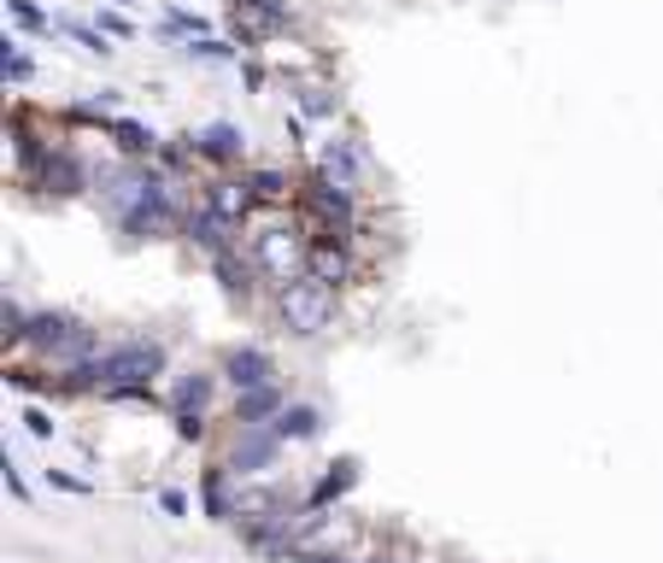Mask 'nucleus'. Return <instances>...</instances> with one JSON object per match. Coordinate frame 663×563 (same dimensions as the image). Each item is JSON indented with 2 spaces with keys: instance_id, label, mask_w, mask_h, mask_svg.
Here are the masks:
<instances>
[{
  "instance_id": "dca6fc26",
  "label": "nucleus",
  "mask_w": 663,
  "mask_h": 563,
  "mask_svg": "<svg viewBox=\"0 0 663 563\" xmlns=\"http://www.w3.org/2000/svg\"><path fill=\"white\" fill-rule=\"evenodd\" d=\"M66 30L77 36V48H89V53H112V48H107V30H89V24H77V18H71Z\"/></svg>"
},
{
  "instance_id": "412c9836",
  "label": "nucleus",
  "mask_w": 663,
  "mask_h": 563,
  "mask_svg": "<svg viewBox=\"0 0 663 563\" xmlns=\"http://www.w3.org/2000/svg\"><path fill=\"white\" fill-rule=\"evenodd\" d=\"M24 423H30L36 441H48V434H53V416H48V411H24Z\"/></svg>"
},
{
  "instance_id": "4468645a",
  "label": "nucleus",
  "mask_w": 663,
  "mask_h": 563,
  "mask_svg": "<svg viewBox=\"0 0 663 563\" xmlns=\"http://www.w3.org/2000/svg\"><path fill=\"white\" fill-rule=\"evenodd\" d=\"M205 511H212V516H230V487H223V470L205 475Z\"/></svg>"
},
{
  "instance_id": "aec40b11",
  "label": "nucleus",
  "mask_w": 663,
  "mask_h": 563,
  "mask_svg": "<svg viewBox=\"0 0 663 563\" xmlns=\"http://www.w3.org/2000/svg\"><path fill=\"white\" fill-rule=\"evenodd\" d=\"M253 194L277 200V194H282V177H277V171H259V177H253Z\"/></svg>"
},
{
  "instance_id": "f8f14e48",
  "label": "nucleus",
  "mask_w": 663,
  "mask_h": 563,
  "mask_svg": "<svg viewBox=\"0 0 663 563\" xmlns=\"http://www.w3.org/2000/svg\"><path fill=\"white\" fill-rule=\"evenodd\" d=\"M277 434H282V441H305V434H318V411L312 405H288L277 416Z\"/></svg>"
},
{
  "instance_id": "423d86ee",
  "label": "nucleus",
  "mask_w": 663,
  "mask_h": 563,
  "mask_svg": "<svg viewBox=\"0 0 663 563\" xmlns=\"http://www.w3.org/2000/svg\"><path fill=\"white\" fill-rule=\"evenodd\" d=\"M277 441H282V434L277 429H247L241 434V441H235V452H230V470L235 475H253V470H271V458H277Z\"/></svg>"
},
{
  "instance_id": "f03ea898",
  "label": "nucleus",
  "mask_w": 663,
  "mask_h": 563,
  "mask_svg": "<svg viewBox=\"0 0 663 563\" xmlns=\"http://www.w3.org/2000/svg\"><path fill=\"white\" fill-rule=\"evenodd\" d=\"M282 318H288V329H294V335H312V329H323V318H329L323 282H318V277L288 282V288H282Z\"/></svg>"
},
{
  "instance_id": "2eb2a0df",
  "label": "nucleus",
  "mask_w": 663,
  "mask_h": 563,
  "mask_svg": "<svg viewBox=\"0 0 663 563\" xmlns=\"http://www.w3.org/2000/svg\"><path fill=\"white\" fill-rule=\"evenodd\" d=\"M323 164H329V177H359V153L352 148H329Z\"/></svg>"
},
{
  "instance_id": "9d476101",
  "label": "nucleus",
  "mask_w": 663,
  "mask_h": 563,
  "mask_svg": "<svg viewBox=\"0 0 663 563\" xmlns=\"http://www.w3.org/2000/svg\"><path fill=\"white\" fill-rule=\"evenodd\" d=\"M312 200H318V212H323L329 223H335V235H346V218H352V200L341 194V188H335V182H318V194H312Z\"/></svg>"
},
{
  "instance_id": "7ed1b4c3",
  "label": "nucleus",
  "mask_w": 663,
  "mask_h": 563,
  "mask_svg": "<svg viewBox=\"0 0 663 563\" xmlns=\"http://www.w3.org/2000/svg\"><path fill=\"white\" fill-rule=\"evenodd\" d=\"M24 341L36 352H82L89 346V329H82L77 318H59V311H41V318L24 323Z\"/></svg>"
},
{
  "instance_id": "6ab92c4d",
  "label": "nucleus",
  "mask_w": 663,
  "mask_h": 563,
  "mask_svg": "<svg viewBox=\"0 0 663 563\" xmlns=\"http://www.w3.org/2000/svg\"><path fill=\"white\" fill-rule=\"evenodd\" d=\"M7 12L18 18V24H30V30H41V12L30 7V0H7Z\"/></svg>"
},
{
  "instance_id": "0eeeda50",
  "label": "nucleus",
  "mask_w": 663,
  "mask_h": 563,
  "mask_svg": "<svg viewBox=\"0 0 663 563\" xmlns=\"http://www.w3.org/2000/svg\"><path fill=\"white\" fill-rule=\"evenodd\" d=\"M282 411V393L271 388V382H264V388H253V393H241V405H235V416H241V423L247 429H259V423H271V416Z\"/></svg>"
},
{
  "instance_id": "6e6552de",
  "label": "nucleus",
  "mask_w": 663,
  "mask_h": 563,
  "mask_svg": "<svg viewBox=\"0 0 663 563\" xmlns=\"http://www.w3.org/2000/svg\"><path fill=\"white\" fill-rule=\"evenodd\" d=\"M36 177L48 182L53 194H77V188H82V171H77L71 159H59V153H53V159H41V164H36Z\"/></svg>"
},
{
  "instance_id": "f3484780",
  "label": "nucleus",
  "mask_w": 663,
  "mask_h": 563,
  "mask_svg": "<svg viewBox=\"0 0 663 563\" xmlns=\"http://www.w3.org/2000/svg\"><path fill=\"white\" fill-rule=\"evenodd\" d=\"M30 59H24V48H7V82H12V89H18V82H30Z\"/></svg>"
},
{
  "instance_id": "39448f33",
  "label": "nucleus",
  "mask_w": 663,
  "mask_h": 563,
  "mask_svg": "<svg viewBox=\"0 0 663 563\" xmlns=\"http://www.w3.org/2000/svg\"><path fill=\"white\" fill-rule=\"evenodd\" d=\"M223 382L241 388V393H253V388L271 382V359H264L259 346H230V352H223Z\"/></svg>"
},
{
  "instance_id": "1a4fd4ad",
  "label": "nucleus",
  "mask_w": 663,
  "mask_h": 563,
  "mask_svg": "<svg viewBox=\"0 0 663 563\" xmlns=\"http://www.w3.org/2000/svg\"><path fill=\"white\" fill-rule=\"evenodd\" d=\"M352 482H359V464H352V458H341V464H329V475L318 482V493H312V511L318 505H329V499H341Z\"/></svg>"
},
{
  "instance_id": "20e7f679",
  "label": "nucleus",
  "mask_w": 663,
  "mask_h": 563,
  "mask_svg": "<svg viewBox=\"0 0 663 563\" xmlns=\"http://www.w3.org/2000/svg\"><path fill=\"white\" fill-rule=\"evenodd\" d=\"M171 400H177V429H182V441H194V434L205 429L200 411H205V400H212V375H182Z\"/></svg>"
},
{
  "instance_id": "f257e3e1",
  "label": "nucleus",
  "mask_w": 663,
  "mask_h": 563,
  "mask_svg": "<svg viewBox=\"0 0 663 563\" xmlns=\"http://www.w3.org/2000/svg\"><path fill=\"white\" fill-rule=\"evenodd\" d=\"M164 370V352L153 341H130V346H112L107 359H100V382L107 388H141V382H153V375Z\"/></svg>"
},
{
  "instance_id": "9b49d317",
  "label": "nucleus",
  "mask_w": 663,
  "mask_h": 563,
  "mask_svg": "<svg viewBox=\"0 0 663 563\" xmlns=\"http://www.w3.org/2000/svg\"><path fill=\"white\" fill-rule=\"evenodd\" d=\"M200 153L235 159V153H241V130H235V123H212V130H200Z\"/></svg>"
},
{
  "instance_id": "5701e85b",
  "label": "nucleus",
  "mask_w": 663,
  "mask_h": 563,
  "mask_svg": "<svg viewBox=\"0 0 663 563\" xmlns=\"http://www.w3.org/2000/svg\"><path fill=\"white\" fill-rule=\"evenodd\" d=\"M100 30H107V36H130V18H118V12H107V18H100Z\"/></svg>"
},
{
  "instance_id": "4be33fe9",
  "label": "nucleus",
  "mask_w": 663,
  "mask_h": 563,
  "mask_svg": "<svg viewBox=\"0 0 663 563\" xmlns=\"http://www.w3.org/2000/svg\"><path fill=\"white\" fill-rule=\"evenodd\" d=\"M159 511H164V516H182V511H189V499H182L177 487H164V493H159Z\"/></svg>"
},
{
  "instance_id": "a211bd4d",
  "label": "nucleus",
  "mask_w": 663,
  "mask_h": 563,
  "mask_svg": "<svg viewBox=\"0 0 663 563\" xmlns=\"http://www.w3.org/2000/svg\"><path fill=\"white\" fill-rule=\"evenodd\" d=\"M118 141L130 153H141V148H148V130H141V123H118Z\"/></svg>"
},
{
  "instance_id": "ddd939ff",
  "label": "nucleus",
  "mask_w": 663,
  "mask_h": 563,
  "mask_svg": "<svg viewBox=\"0 0 663 563\" xmlns=\"http://www.w3.org/2000/svg\"><path fill=\"white\" fill-rule=\"evenodd\" d=\"M223 229H230V223H223V218H212V212H200V218H189V235L205 247V253H223V241H230V235H223Z\"/></svg>"
}]
</instances>
